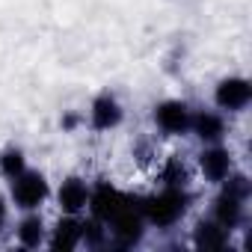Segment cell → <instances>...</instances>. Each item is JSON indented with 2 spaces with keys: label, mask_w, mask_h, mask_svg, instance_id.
Here are the masks:
<instances>
[{
  "label": "cell",
  "mask_w": 252,
  "mask_h": 252,
  "mask_svg": "<svg viewBox=\"0 0 252 252\" xmlns=\"http://www.w3.org/2000/svg\"><path fill=\"white\" fill-rule=\"evenodd\" d=\"M155 119H158V125L166 134H181V131H187V125H190V113H187V107L181 101L160 104L158 113H155Z\"/></svg>",
  "instance_id": "obj_4"
},
{
  "label": "cell",
  "mask_w": 252,
  "mask_h": 252,
  "mask_svg": "<svg viewBox=\"0 0 252 252\" xmlns=\"http://www.w3.org/2000/svg\"><path fill=\"white\" fill-rule=\"evenodd\" d=\"M184 208H187V199H184V193H181L178 187H169V190H163L160 196H155V199L146 202V214H149L152 222H158V225L175 222V220L184 214Z\"/></svg>",
  "instance_id": "obj_1"
},
{
  "label": "cell",
  "mask_w": 252,
  "mask_h": 252,
  "mask_svg": "<svg viewBox=\"0 0 252 252\" xmlns=\"http://www.w3.org/2000/svg\"><path fill=\"white\" fill-rule=\"evenodd\" d=\"M12 196L21 208H36L48 196V184H45L42 175H21L12 187Z\"/></svg>",
  "instance_id": "obj_3"
},
{
  "label": "cell",
  "mask_w": 252,
  "mask_h": 252,
  "mask_svg": "<svg viewBox=\"0 0 252 252\" xmlns=\"http://www.w3.org/2000/svg\"><path fill=\"white\" fill-rule=\"evenodd\" d=\"M83 234V225H77L74 220H63L57 225V234H54V249H71Z\"/></svg>",
  "instance_id": "obj_13"
},
{
  "label": "cell",
  "mask_w": 252,
  "mask_h": 252,
  "mask_svg": "<svg viewBox=\"0 0 252 252\" xmlns=\"http://www.w3.org/2000/svg\"><path fill=\"white\" fill-rule=\"evenodd\" d=\"M6 220V208H3V199H0V222Z\"/></svg>",
  "instance_id": "obj_18"
},
{
  "label": "cell",
  "mask_w": 252,
  "mask_h": 252,
  "mask_svg": "<svg viewBox=\"0 0 252 252\" xmlns=\"http://www.w3.org/2000/svg\"><path fill=\"white\" fill-rule=\"evenodd\" d=\"M252 98V86L243 77H228L217 86V104L222 110H243Z\"/></svg>",
  "instance_id": "obj_2"
},
{
  "label": "cell",
  "mask_w": 252,
  "mask_h": 252,
  "mask_svg": "<svg viewBox=\"0 0 252 252\" xmlns=\"http://www.w3.org/2000/svg\"><path fill=\"white\" fill-rule=\"evenodd\" d=\"M122 205H125V199H122L113 187H98L95 196H92V211H95V217H101V220H110Z\"/></svg>",
  "instance_id": "obj_8"
},
{
  "label": "cell",
  "mask_w": 252,
  "mask_h": 252,
  "mask_svg": "<svg viewBox=\"0 0 252 252\" xmlns=\"http://www.w3.org/2000/svg\"><path fill=\"white\" fill-rule=\"evenodd\" d=\"M18 237H21L24 246H39V240H42V220L39 217H27L21 222V228H18Z\"/></svg>",
  "instance_id": "obj_14"
},
{
  "label": "cell",
  "mask_w": 252,
  "mask_h": 252,
  "mask_svg": "<svg viewBox=\"0 0 252 252\" xmlns=\"http://www.w3.org/2000/svg\"><path fill=\"white\" fill-rule=\"evenodd\" d=\"M225 193H228V196H234V199H240V202H243V199H246V196H249V181H246V178H243V175H234V178H231V181H228V184H225Z\"/></svg>",
  "instance_id": "obj_17"
},
{
  "label": "cell",
  "mask_w": 252,
  "mask_h": 252,
  "mask_svg": "<svg viewBox=\"0 0 252 252\" xmlns=\"http://www.w3.org/2000/svg\"><path fill=\"white\" fill-rule=\"evenodd\" d=\"M196 246L199 249H222L225 246V228L214 222H199L196 225Z\"/></svg>",
  "instance_id": "obj_10"
},
{
  "label": "cell",
  "mask_w": 252,
  "mask_h": 252,
  "mask_svg": "<svg viewBox=\"0 0 252 252\" xmlns=\"http://www.w3.org/2000/svg\"><path fill=\"white\" fill-rule=\"evenodd\" d=\"M199 163H202V172H205L211 181H222V178H228L231 158H228L225 149H211V152H205Z\"/></svg>",
  "instance_id": "obj_6"
},
{
  "label": "cell",
  "mask_w": 252,
  "mask_h": 252,
  "mask_svg": "<svg viewBox=\"0 0 252 252\" xmlns=\"http://www.w3.org/2000/svg\"><path fill=\"white\" fill-rule=\"evenodd\" d=\"M113 228H116V237H119V240L134 243V240L140 237V217H137L131 208L122 205V208L113 214Z\"/></svg>",
  "instance_id": "obj_7"
},
{
  "label": "cell",
  "mask_w": 252,
  "mask_h": 252,
  "mask_svg": "<svg viewBox=\"0 0 252 252\" xmlns=\"http://www.w3.org/2000/svg\"><path fill=\"white\" fill-rule=\"evenodd\" d=\"M119 119H122V110H119V104H116L113 95H101V98H95V104H92V125H95L98 131L113 128Z\"/></svg>",
  "instance_id": "obj_5"
},
{
  "label": "cell",
  "mask_w": 252,
  "mask_h": 252,
  "mask_svg": "<svg viewBox=\"0 0 252 252\" xmlns=\"http://www.w3.org/2000/svg\"><path fill=\"white\" fill-rule=\"evenodd\" d=\"M0 166H3L6 175H21V172H24V158H21V152H9V155H3Z\"/></svg>",
  "instance_id": "obj_16"
},
{
  "label": "cell",
  "mask_w": 252,
  "mask_h": 252,
  "mask_svg": "<svg viewBox=\"0 0 252 252\" xmlns=\"http://www.w3.org/2000/svg\"><path fill=\"white\" fill-rule=\"evenodd\" d=\"M60 205H63L68 214L80 211V208L86 205V187H83L77 178H68V181L60 187Z\"/></svg>",
  "instance_id": "obj_9"
},
{
  "label": "cell",
  "mask_w": 252,
  "mask_h": 252,
  "mask_svg": "<svg viewBox=\"0 0 252 252\" xmlns=\"http://www.w3.org/2000/svg\"><path fill=\"white\" fill-rule=\"evenodd\" d=\"M217 220H220V225H222V228L237 225V220H240V199H234V196L222 193V196L217 199Z\"/></svg>",
  "instance_id": "obj_12"
},
{
  "label": "cell",
  "mask_w": 252,
  "mask_h": 252,
  "mask_svg": "<svg viewBox=\"0 0 252 252\" xmlns=\"http://www.w3.org/2000/svg\"><path fill=\"white\" fill-rule=\"evenodd\" d=\"M196 134L202 137V140H208V143H217L222 134H225V125H222V119L220 116H214V113H202V116H196Z\"/></svg>",
  "instance_id": "obj_11"
},
{
  "label": "cell",
  "mask_w": 252,
  "mask_h": 252,
  "mask_svg": "<svg viewBox=\"0 0 252 252\" xmlns=\"http://www.w3.org/2000/svg\"><path fill=\"white\" fill-rule=\"evenodd\" d=\"M163 181H166L169 187H181V184H187V166H184L181 160H169L166 169H163Z\"/></svg>",
  "instance_id": "obj_15"
}]
</instances>
